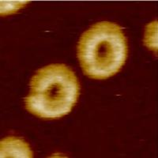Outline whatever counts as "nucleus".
<instances>
[{"label":"nucleus","instance_id":"7ed1b4c3","mask_svg":"<svg viewBox=\"0 0 158 158\" xmlns=\"http://www.w3.org/2000/svg\"><path fill=\"white\" fill-rule=\"evenodd\" d=\"M33 156L29 144L14 136L4 138L0 142V157L31 158Z\"/></svg>","mask_w":158,"mask_h":158},{"label":"nucleus","instance_id":"f03ea898","mask_svg":"<svg viewBox=\"0 0 158 158\" xmlns=\"http://www.w3.org/2000/svg\"><path fill=\"white\" fill-rule=\"evenodd\" d=\"M127 38L119 25L97 22L81 35L77 44V59L85 75L105 79L115 75L127 58Z\"/></svg>","mask_w":158,"mask_h":158},{"label":"nucleus","instance_id":"f257e3e1","mask_svg":"<svg viewBox=\"0 0 158 158\" xmlns=\"http://www.w3.org/2000/svg\"><path fill=\"white\" fill-rule=\"evenodd\" d=\"M25 98V108L43 118H61L70 112L80 94L74 71L64 64H51L36 71Z\"/></svg>","mask_w":158,"mask_h":158},{"label":"nucleus","instance_id":"20e7f679","mask_svg":"<svg viewBox=\"0 0 158 158\" xmlns=\"http://www.w3.org/2000/svg\"><path fill=\"white\" fill-rule=\"evenodd\" d=\"M157 21L146 25L144 35V44L150 50L157 52Z\"/></svg>","mask_w":158,"mask_h":158},{"label":"nucleus","instance_id":"39448f33","mask_svg":"<svg viewBox=\"0 0 158 158\" xmlns=\"http://www.w3.org/2000/svg\"><path fill=\"white\" fill-rule=\"evenodd\" d=\"M1 8L0 13L2 16L12 15L18 12L21 8L24 7L27 3L28 1H1Z\"/></svg>","mask_w":158,"mask_h":158}]
</instances>
